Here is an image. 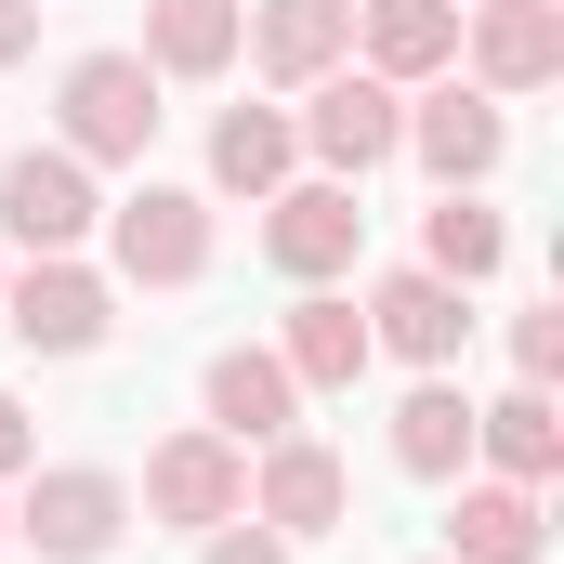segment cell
<instances>
[{
	"label": "cell",
	"mask_w": 564,
	"mask_h": 564,
	"mask_svg": "<svg viewBox=\"0 0 564 564\" xmlns=\"http://www.w3.org/2000/svg\"><path fill=\"white\" fill-rule=\"evenodd\" d=\"M355 66H381L394 93H421L459 66V0H355Z\"/></svg>",
	"instance_id": "obj_15"
},
{
	"label": "cell",
	"mask_w": 564,
	"mask_h": 564,
	"mask_svg": "<svg viewBox=\"0 0 564 564\" xmlns=\"http://www.w3.org/2000/svg\"><path fill=\"white\" fill-rule=\"evenodd\" d=\"M26 459H40V433H26V408H13V394H0V473H26Z\"/></svg>",
	"instance_id": "obj_26"
},
{
	"label": "cell",
	"mask_w": 564,
	"mask_h": 564,
	"mask_svg": "<svg viewBox=\"0 0 564 564\" xmlns=\"http://www.w3.org/2000/svg\"><path fill=\"white\" fill-rule=\"evenodd\" d=\"M473 459L499 486H552L564 473V421H552V381H512L499 408H473Z\"/></svg>",
	"instance_id": "obj_17"
},
{
	"label": "cell",
	"mask_w": 564,
	"mask_h": 564,
	"mask_svg": "<svg viewBox=\"0 0 564 564\" xmlns=\"http://www.w3.org/2000/svg\"><path fill=\"white\" fill-rule=\"evenodd\" d=\"M106 263L132 289H197L210 276V197H197V184H132V197H106Z\"/></svg>",
	"instance_id": "obj_4"
},
{
	"label": "cell",
	"mask_w": 564,
	"mask_h": 564,
	"mask_svg": "<svg viewBox=\"0 0 564 564\" xmlns=\"http://www.w3.org/2000/svg\"><path fill=\"white\" fill-rule=\"evenodd\" d=\"M0 276H13V263H0Z\"/></svg>",
	"instance_id": "obj_28"
},
{
	"label": "cell",
	"mask_w": 564,
	"mask_h": 564,
	"mask_svg": "<svg viewBox=\"0 0 564 564\" xmlns=\"http://www.w3.org/2000/svg\"><path fill=\"white\" fill-rule=\"evenodd\" d=\"M13 539L40 564H106L132 539V486L106 459H26V499H13Z\"/></svg>",
	"instance_id": "obj_2"
},
{
	"label": "cell",
	"mask_w": 564,
	"mask_h": 564,
	"mask_svg": "<svg viewBox=\"0 0 564 564\" xmlns=\"http://www.w3.org/2000/svg\"><path fill=\"white\" fill-rule=\"evenodd\" d=\"M289 171H302L289 106H224V119H210V184H224V197H250V210H263Z\"/></svg>",
	"instance_id": "obj_20"
},
{
	"label": "cell",
	"mask_w": 564,
	"mask_h": 564,
	"mask_svg": "<svg viewBox=\"0 0 564 564\" xmlns=\"http://www.w3.org/2000/svg\"><path fill=\"white\" fill-rule=\"evenodd\" d=\"M459 53H473V93H552L564 79V0H473L459 13Z\"/></svg>",
	"instance_id": "obj_10"
},
{
	"label": "cell",
	"mask_w": 564,
	"mask_h": 564,
	"mask_svg": "<svg viewBox=\"0 0 564 564\" xmlns=\"http://www.w3.org/2000/svg\"><path fill=\"white\" fill-rule=\"evenodd\" d=\"M394 473H421V486L473 473V394H459L446 368H421V381L394 394Z\"/></svg>",
	"instance_id": "obj_18"
},
{
	"label": "cell",
	"mask_w": 564,
	"mask_h": 564,
	"mask_svg": "<svg viewBox=\"0 0 564 564\" xmlns=\"http://www.w3.org/2000/svg\"><path fill=\"white\" fill-rule=\"evenodd\" d=\"M276 368L302 394H355V381H368V315H355L341 289H302L289 328H276Z\"/></svg>",
	"instance_id": "obj_16"
},
{
	"label": "cell",
	"mask_w": 564,
	"mask_h": 564,
	"mask_svg": "<svg viewBox=\"0 0 564 564\" xmlns=\"http://www.w3.org/2000/svg\"><path fill=\"white\" fill-rule=\"evenodd\" d=\"M355 250H368L355 184H276V197H263V263H276L289 289H341Z\"/></svg>",
	"instance_id": "obj_8"
},
{
	"label": "cell",
	"mask_w": 564,
	"mask_h": 564,
	"mask_svg": "<svg viewBox=\"0 0 564 564\" xmlns=\"http://www.w3.org/2000/svg\"><path fill=\"white\" fill-rule=\"evenodd\" d=\"M289 132L328 158V184H368L394 144H408V93L381 79V66H328V79H302V119Z\"/></svg>",
	"instance_id": "obj_3"
},
{
	"label": "cell",
	"mask_w": 564,
	"mask_h": 564,
	"mask_svg": "<svg viewBox=\"0 0 564 564\" xmlns=\"http://www.w3.org/2000/svg\"><path fill=\"white\" fill-rule=\"evenodd\" d=\"M459 13H473V0H459Z\"/></svg>",
	"instance_id": "obj_29"
},
{
	"label": "cell",
	"mask_w": 564,
	"mask_h": 564,
	"mask_svg": "<svg viewBox=\"0 0 564 564\" xmlns=\"http://www.w3.org/2000/svg\"><path fill=\"white\" fill-rule=\"evenodd\" d=\"M0 328H13L26 355H106L119 289L93 276L79 250H53V263H13V276H0Z\"/></svg>",
	"instance_id": "obj_5"
},
{
	"label": "cell",
	"mask_w": 564,
	"mask_h": 564,
	"mask_svg": "<svg viewBox=\"0 0 564 564\" xmlns=\"http://www.w3.org/2000/svg\"><path fill=\"white\" fill-rule=\"evenodd\" d=\"M394 158H421L433 184H486V171L512 158V119H499V93H473V79H421Z\"/></svg>",
	"instance_id": "obj_9"
},
{
	"label": "cell",
	"mask_w": 564,
	"mask_h": 564,
	"mask_svg": "<svg viewBox=\"0 0 564 564\" xmlns=\"http://www.w3.org/2000/svg\"><path fill=\"white\" fill-rule=\"evenodd\" d=\"M237 53L302 93V79H328V66H355V0H250V26H237Z\"/></svg>",
	"instance_id": "obj_13"
},
{
	"label": "cell",
	"mask_w": 564,
	"mask_h": 564,
	"mask_svg": "<svg viewBox=\"0 0 564 564\" xmlns=\"http://www.w3.org/2000/svg\"><path fill=\"white\" fill-rule=\"evenodd\" d=\"M552 525H539V486H459V525H446V564H539Z\"/></svg>",
	"instance_id": "obj_21"
},
{
	"label": "cell",
	"mask_w": 564,
	"mask_h": 564,
	"mask_svg": "<svg viewBox=\"0 0 564 564\" xmlns=\"http://www.w3.org/2000/svg\"><path fill=\"white\" fill-rule=\"evenodd\" d=\"M237 512H250V446H224L210 421L158 433V459H144V525L210 539V525H237Z\"/></svg>",
	"instance_id": "obj_6"
},
{
	"label": "cell",
	"mask_w": 564,
	"mask_h": 564,
	"mask_svg": "<svg viewBox=\"0 0 564 564\" xmlns=\"http://www.w3.org/2000/svg\"><path fill=\"white\" fill-rule=\"evenodd\" d=\"M93 224H106V197H93V171H79L66 144H26V158H0V250L53 263V250H79Z\"/></svg>",
	"instance_id": "obj_7"
},
{
	"label": "cell",
	"mask_w": 564,
	"mask_h": 564,
	"mask_svg": "<svg viewBox=\"0 0 564 564\" xmlns=\"http://www.w3.org/2000/svg\"><path fill=\"white\" fill-rule=\"evenodd\" d=\"M40 53V0H0V66H26Z\"/></svg>",
	"instance_id": "obj_25"
},
{
	"label": "cell",
	"mask_w": 564,
	"mask_h": 564,
	"mask_svg": "<svg viewBox=\"0 0 564 564\" xmlns=\"http://www.w3.org/2000/svg\"><path fill=\"white\" fill-rule=\"evenodd\" d=\"M421 263H433L446 289H473V276H499V263H512V224H499L473 184H446V197H433V224H421Z\"/></svg>",
	"instance_id": "obj_22"
},
{
	"label": "cell",
	"mask_w": 564,
	"mask_h": 564,
	"mask_svg": "<svg viewBox=\"0 0 564 564\" xmlns=\"http://www.w3.org/2000/svg\"><path fill=\"white\" fill-rule=\"evenodd\" d=\"M237 26H250V0H144V66L158 79H224Z\"/></svg>",
	"instance_id": "obj_19"
},
{
	"label": "cell",
	"mask_w": 564,
	"mask_h": 564,
	"mask_svg": "<svg viewBox=\"0 0 564 564\" xmlns=\"http://www.w3.org/2000/svg\"><path fill=\"white\" fill-rule=\"evenodd\" d=\"M368 355H408V368H459V341H473V302L433 276V263H394V276H368Z\"/></svg>",
	"instance_id": "obj_11"
},
{
	"label": "cell",
	"mask_w": 564,
	"mask_h": 564,
	"mask_svg": "<svg viewBox=\"0 0 564 564\" xmlns=\"http://www.w3.org/2000/svg\"><path fill=\"white\" fill-rule=\"evenodd\" d=\"M158 93H171V79H158L144 53H79L66 93H53V144H66L79 171H132L144 144H158V119H171Z\"/></svg>",
	"instance_id": "obj_1"
},
{
	"label": "cell",
	"mask_w": 564,
	"mask_h": 564,
	"mask_svg": "<svg viewBox=\"0 0 564 564\" xmlns=\"http://www.w3.org/2000/svg\"><path fill=\"white\" fill-rule=\"evenodd\" d=\"M512 368L525 381H564V315H512Z\"/></svg>",
	"instance_id": "obj_24"
},
{
	"label": "cell",
	"mask_w": 564,
	"mask_h": 564,
	"mask_svg": "<svg viewBox=\"0 0 564 564\" xmlns=\"http://www.w3.org/2000/svg\"><path fill=\"white\" fill-rule=\"evenodd\" d=\"M0 552H13V512H0Z\"/></svg>",
	"instance_id": "obj_27"
},
{
	"label": "cell",
	"mask_w": 564,
	"mask_h": 564,
	"mask_svg": "<svg viewBox=\"0 0 564 564\" xmlns=\"http://www.w3.org/2000/svg\"><path fill=\"white\" fill-rule=\"evenodd\" d=\"M197 408H210L224 446H276V433H302V381L276 368V341H224L210 381H197Z\"/></svg>",
	"instance_id": "obj_14"
},
{
	"label": "cell",
	"mask_w": 564,
	"mask_h": 564,
	"mask_svg": "<svg viewBox=\"0 0 564 564\" xmlns=\"http://www.w3.org/2000/svg\"><path fill=\"white\" fill-rule=\"evenodd\" d=\"M250 512H263L276 539H328V525L355 512V473H341V446H315V433H276V446L250 459Z\"/></svg>",
	"instance_id": "obj_12"
},
{
	"label": "cell",
	"mask_w": 564,
	"mask_h": 564,
	"mask_svg": "<svg viewBox=\"0 0 564 564\" xmlns=\"http://www.w3.org/2000/svg\"><path fill=\"white\" fill-rule=\"evenodd\" d=\"M197 564H289V539L263 525V512H237V525H210V539H197Z\"/></svg>",
	"instance_id": "obj_23"
}]
</instances>
